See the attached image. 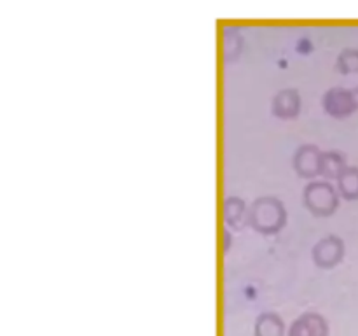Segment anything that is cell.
<instances>
[{
  "label": "cell",
  "instance_id": "9",
  "mask_svg": "<svg viewBox=\"0 0 358 336\" xmlns=\"http://www.w3.org/2000/svg\"><path fill=\"white\" fill-rule=\"evenodd\" d=\"M348 167L346 164V156L341 150H327V153L320 154V170L322 177H325L327 181H338L339 175L343 174V170Z\"/></svg>",
  "mask_w": 358,
  "mask_h": 336
},
{
  "label": "cell",
  "instance_id": "10",
  "mask_svg": "<svg viewBox=\"0 0 358 336\" xmlns=\"http://www.w3.org/2000/svg\"><path fill=\"white\" fill-rule=\"evenodd\" d=\"M336 184H338V191L343 198L350 200V202L358 200V167H346Z\"/></svg>",
  "mask_w": 358,
  "mask_h": 336
},
{
  "label": "cell",
  "instance_id": "7",
  "mask_svg": "<svg viewBox=\"0 0 358 336\" xmlns=\"http://www.w3.org/2000/svg\"><path fill=\"white\" fill-rule=\"evenodd\" d=\"M290 336H327L325 318L317 314H304L290 328Z\"/></svg>",
  "mask_w": 358,
  "mask_h": 336
},
{
  "label": "cell",
  "instance_id": "6",
  "mask_svg": "<svg viewBox=\"0 0 358 336\" xmlns=\"http://www.w3.org/2000/svg\"><path fill=\"white\" fill-rule=\"evenodd\" d=\"M271 111L280 119H294L299 115L301 97L296 90H283L273 98Z\"/></svg>",
  "mask_w": 358,
  "mask_h": 336
},
{
  "label": "cell",
  "instance_id": "11",
  "mask_svg": "<svg viewBox=\"0 0 358 336\" xmlns=\"http://www.w3.org/2000/svg\"><path fill=\"white\" fill-rule=\"evenodd\" d=\"M255 335L257 336H282L283 335L282 318L275 314H262L261 317L257 318Z\"/></svg>",
  "mask_w": 358,
  "mask_h": 336
},
{
  "label": "cell",
  "instance_id": "1",
  "mask_svg": "<svg viewBox=\"0 0 358 336\" xmlns=\"http://www.w3.org/2000/svg\"><path fill=\"white\" fill-rule=\"evenodd\" d=\"M287 224L285 205L275 196H262L248 210V226L262 234H275Z\"/></svg>",
  "mask_w": 358,
  "mask_h": 336
},
{
  "label": "cell",
  "instance_id": "12",
  "mask_svg": "<svg viewBox=\"0 0 358 336\" xmlns=\"http://www.w3.org/2000/svg\"><path fill=\"white\" fill-rule=\"evenodd\" d=\"M339 72L343 74H352L358 72V51H345L339 58L338 63Z\"/></svg>",
  "mask_w": 358,
  "mask_h": 336
},
{
  "label": "cell",
  "instance_id": "2",
  "mask_svg": "<svg viewBox=\"0 0 358 336\" xmlns=\"http://www.w3.org/2000/svg\"><path fill=\"white\" fill-rule=\"evenodd\" d=\"M303 195L306 209L318 217L332 216L338 210L341 196L331 182H310Z\"/></svg>",
  "mask_w": 358,
  "mask_h": 336
},
{
  "label": "cell",
  "instance_id": "3",
  "mask_svg": "<svg viewBox=\"0 0 358 336\" xmlns=\"http://www.w3.org/2000/svg\"><path fill=\"white\" fill-rule=\"evenodd\" d=\"M322 107L332 118H350L358 111V88H332L322 98Z\"/></svg>",
  "mask_w": 358,
  "mask_h": 336
},
{
  "label": "cell",
  "instance_id": "4",
  "mask_svg": "<svg viewBox=\"0 0 358 336\" xmlns=\"http://www.w3.org/2000/svg\"><path fill=\"white\" fill-rule=\"evenodd\" d=\"M345 258V241L336 234L322 238L313 247V261L320 268H334Z\"/></svg>",
  "mask_w": 358,
  "mask_h": 336
},
{
  "label": "cell",
  "instance_id": "13",
  "mask_svg": "<svg viewBox=\"0 0 358 336\" xmlns=\"http://www.w3.org/2000/svg\"><path fill=\"white\" fill-rule=\"evenodd\" d=\"M222 237H224V241H226V244H224V254H226V252L229 251V245H231V233H229V230H227V227H224Z\"/></svg>",
  "mask_w": 358,
  "mask_h": 336
},
{
  "label": "cell",
  "instance_id": "8",
  "mask_svg": "<svg viewBox=\"0 0 358 336\" xmlns=\"http://www.w3.org/2000/svg\"><path fill=\"white\" fill-rule=\"evenodd\" d=\"M224 223L233 230H243L248 224L247 205L238 196H229L224 202Z\"/></svg>",
  "mask_w": 358,
  "mask_h": 336
},
{
  "label": "cell",
  "instance_id": "5",
  "mask_svg": "<svg viewBox=\"0 0 358 336\" xmlns=\"http://www.w3.org/2000/svg\"><path fill=\"white\" fill-rule=\"evenodd\" d=\"M320 149L313 144H306V146H301L299 149L294 154V170L297 172V175L304 178H313L317 175H320Z\"/></svg>",
  "mask_w": 358,
  "mask_h": 336
}]
</instances>
